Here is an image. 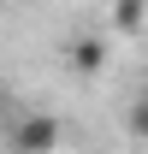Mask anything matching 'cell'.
Returning <instances> with one entry per match:
<instances>
[{"label": "cell", "instance_id": "cell-1", "mask_svg": "<svg viewBox=\"0 0 148 154\" xmlns=\"http://www.w3.org/2000/svg\"><path fill=\"white\" fill-rule=\"evenodd\" d=\"M12 148H18V154H54V148H59V125H54L48 113L18 119V125H12Z\"/></svg>", "mask_w": 148, "mask_h": 154}, {"label": "cell", "instance_id": "cell-2", "mask_svg": "<svg viewBox=\"0 0 148 154\" xmlns=\"http://www.w3.org/2000/svg\"><path fill=\"white\" fill-rule=\"evenodd\" d=\"M148 0H113V30H142Z\"/></svg>", "mask_w": 148, "mask_h": 154}, {"label": "cell", "instance_id": "cell-3", "mask_svg": "<svg viewBox=\"0 0 148 154\" xmlns=\"http://www.w3.org/2000/svg\"><path fill=\"white\" fill-rule=\"evenodd\" d=\"M71 65L77 71H101V65H107V48H101V42H71Z\"/></svg>", "mask_w": 148, "mask_h": 154}, {"label": "cell", "instance_id": "cell-4", "mask_svg": "<svg viewBox=\"0 0 148 154\" xmlns=\"http://www.w3.org/2000/svg\"><path fill=\"white\" fill-rule=\"evenodd\" d=\"M125 119H130V131H136V136H148V101H136Z\"/></svg>", "mask_w": 148, "mask_h": 154}, {"label": "cell", "instance_id": "cell-5", "mask_svg": "<svg viewBox=\"0 0 148 154\" xmlns=\"http://www.w3.org/2000/svg\"><path fill=\"white\" fill-rule=\"evenodd\" d=\"M0 113H6V89H0Z\"/></svg>", "mask_w": 148, "mask_h": 154}]
</instances>
